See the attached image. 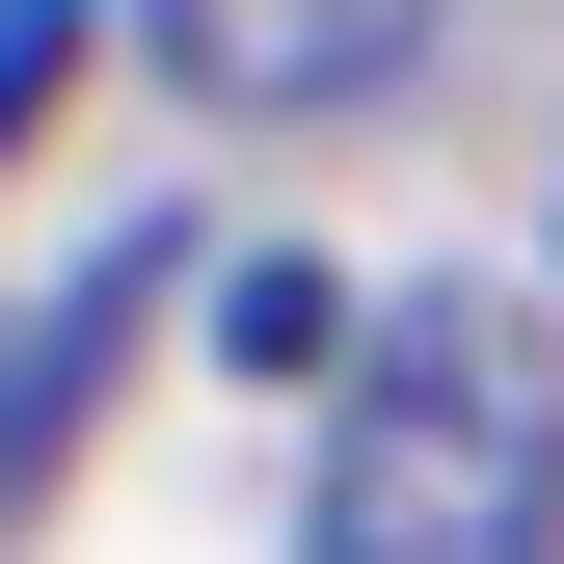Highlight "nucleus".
Listing matches in <instances>:
<instances>
[{
	"mask_svg": "<svg viewBox=\"0 0 564 564\" xmlns=\"http://www.w3.org/2000/svg\"><path fill=\"white\" fill-rule=\"evenodd\" d=\"M323 564H564V349L538 296H377L323 403Z\"/></svg>",
	"mask_w": 564,
	"mask_h": 564,
	"instance_id": "obj_1",
	"label": "nucleus"
},
{
	"mask_svg": "<svg viewBox=\"0 0 564 564\" xmlns=\"http://www.w3.org/2000/svg\"><path fill=\"white\" fill-rule=\"evenodd\" d=\"M134 54H162L188 108H377L403 54H431V0H134Z\"/></svg>",
	"mask_w": 564,
	"mask_h": 564,
	"instance_id": "obj_2",
	"label": "nucleus"
}]
</instances>
